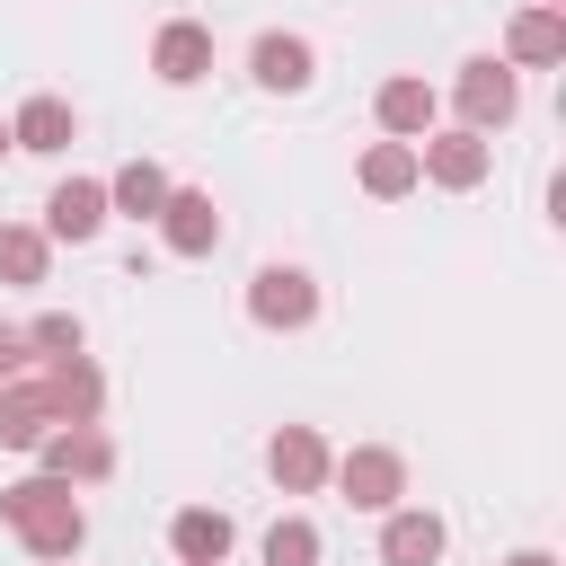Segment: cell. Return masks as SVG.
I'll use <instances>...</instances> for the list:
<instances>
[{"label": "cell", "mask_w": 566, "mask_h": 566, "mask_svg": "<svg viewBox=\"0 0 566 566\" xmlns=\"http://www.w3.org/2000/svg\"><path fill=\"white\" fill-rule=\"evenodd\" d=\"M0 513H9V531L27 539V557H71L80 539H88V513H80V495H71V478H18V486H0Z\"/></svg>", "instance_id": "1"}, {"label": "cell", "mask_w": 566, "mask_h": 566, "mask_svg": "<svg viewBox=\"0 0 566 566\" xmlns=\"http://www.w3.org/2000/svg\"><path fill=\"white\" fill-rule=\"evenodd\" d=\"M27 389L44 398V416H53V424H97V407H106V380H97V363H88V354H53Z\"/></svg>", "instance_id": "2"}, {"label": "cell", "mask_w": 566, "mask_h": 566, "mask_svg": "<svg viewBox=\"0 0 566 566\" xmlns=\"http://www.w3.org/2000/svg\"><path fill=\"white\" fill-rule=\"evenodd\" d=\"M248 318H256V327H310V318H318V283H310L301 265H256Z\"/></svg>", "instance_id": "3"}, {"label": "cell", "mask_w": 566, "mask_h": 566, "mask_svg": "<svg viewBox=\"0 0 566 566\" xmlns=\"http://www.w3.org/2000/svg\"><path fill=\"white\" fill-rule=\"evenodd\" d=\"M327 469H336L345 504H363V513H389V504L407 495V460L380 451V442H363V451H345V460H327Z\"/></svg>", "instance_id": "4"}, {"label": "cell", "mask_w": 566, "mask_h": 566, "mask_svg": "<svg viewBox=\"0 0 566 566\" xmlns=\"http://www.w3.org/2000/svg\"><path fill=\"white\" fill-rule=\"evenodd\" d=\"M513 106H522V88H513V62H495V53L460 62V115H469V133H495V124H513Z\"/></svg>", "instance_id": "5"}, {"label": "cell", "mask_w": 566, "mask_h": 566, "mask_svg": "<svg viewBox=\"0 0 566 566\" xmlns=\"http://www.w3.org/2000/svg\"><path fill=\"white\" fill-rule=\"evenodd\" d=\"M159 239H168L177 256H212V248H221V203H212L203 186H168V203H159Z\"/></svg>", "instance_id": "6"}, {"label": "cell", "mask_w": 566, "mask_h": 566, "mask_svg": "<svg viewBox=\"0 0 566 566\" xmlns=\"http://www.w3.org/2000/svg\"><path fill=\"white\" fill-rule=\"evenodd\" d=\"M150 71H159L168 88H195V80L212 71V27H195V18H168V27L150 35Z\"/></svg>", "instance_id": "7"}, {"label": "cell", "mask_w": 566, "mask_h": 566, "mask_svg": "<svg viewBox=\"0 0 566 566\" xmlns=\"http://www.w3.org/2000/svg\"><path fill=\"white\" fill-rule=\"evenodd\" d=\"M416 177H433V186H478L486 177V133H424L416 142Z\"/></svg>", "instance_id": "8"}, {"label": "cell", "mask_w": 566, "mask_h": 566, "mask_svg": "<svg viewBox=\"0 0 566 566\" xmlns=\"http://www.w3.org/2000/svg\"><path fill=\"white\" fill-rule=\"evenodd\" d=\"M35 460H44L53 478H80V486H88V478H106V469H115V442H106L97 424H53V433L35 442Z\"/></svg>", "instance_id": "9"}, {"label": "cell", "mask_w": 566, "mask_h": 566, "mask_svg": "<svg viewBox=\"0 0 566 566\" xmlns=\"http://www.w3.org/2000/svg\"><path fill=\"white\" fill-rule=\"evenodd\" d=\"M265 469H274V486H283V495L327 486V442H318V424H283V433L265 442Z\"/></svg>", "instance_id": "10"}, {"label": "cell", "mask_w": 566, "mask_h": 566, "mask_svg": "<svg viewBox=\"0 0 566 566\" xmlns=\"http://www.w3.org/2000/svg\"><path fill=\"white\" fill-rule=\"evenodd\" d=\"M106 230V186L97 177H62L44 195V239H97Z\"/></svg>", "instance_id": "11"}, {"label": "cell", "mask_w": 566, "mask_h": 566, "mask_svg": "<svg viewBox=\"0 0 566 566\" xmlns=\"http://www.w3.org/2000/svg\"><path fill=\"white\" fill-rule=\"evenodd\" d=\"M230 513H212V504H186L177 522H168V548H177V566H221L230 557Z\"/></svg>", "instance_id": "12"}, {"label": "cell", "mask_w": 566, "mask_h": 566, "mask_svg": "<svg viewBox=\"0 0 566 566\" xmlns=\"http://www.w3.org/2000/svg\"><path fill=\"white\" fill-rule=\"evenodd\" d=\"M248 71H256V88H310L318 80V53H310V35H256Z\"/></svg>", "instance_id": "13"}, {"label": "cell", "mask_w": 566, "mask_h": 566, "mask_svg": "<svg viewBox=\"0 0 566 566\" xmlns=\"http://www.w3.org/2000/svg\"><path fill=\"white\" fill-rule=\"evenodd\" d=\"M9 142H18V150H35V159H53V150H71V142H80V115H71L62 97H27V106H18V124H9Z\"/></svg>", "instance_id": "14"}, {"label": "cell", "mask_w": 566, "mask_h": 566, "mask_svg": "<svg viewBox=\"0 0 566 566\" xmlns=\"http://www.w3.org/2000/svg\"><path fill=\"white\" fill-rule=\"evenodd\" d=\"M504 53H513V62H531V71H548V62H566V9H539V0H531V9L513 18V35H504Z\"/></svg>", "instance_id": "15"}, {"label": "cell", "mask_w": 566, "mask_h": 566, "mask_svg": "<svg viewBox=\"0 0 566 566\" xmlns=\"http://www.w3.org/2000/svg\"><path fill=\"white\" fill-rule=\"evenodd\" d=\"M106 203L133 212V221H159V203H168V168H159V159H124V168L106 177Z\"/></svg>", "instance_id": "16"}, {"label": "cell", "mask_w": 566, "mask_h": 566, "mask_svg": "<svg viewBox=\"0 0 566 566\" xmlns=\"http://www.w3.org/2000/svg\"><path fill=\"white\" fill-rule=\"evenodd\" d=\"M380 557H389V566H433V557H442V522L389 504V522H380Z\"/></svg>", "instance_id": "17"}, {"label": "cell", "mask_w": 566, "mask_h": 566, "mask_svg": "<svg viewBox=\"0 0 566 566\" xmlns=\"http://www.w3.org/2000/svg\"><path fill=\"white\" fill-rule=\"evenodd\" d=\"M371 106H380V124H389L398 142H424V133H433V88H424V80H380Z\"/></svg>", "instance_id": "18"}, {"label": "cell", "mask_w": 566, "mask_h": 566, "mask_svg": "<svg viewBox=\"0 0 566 566\" xmlns=\"http://www.w3.org/2000/svg\"><path fill=\"white\" fill-rule=\"evenodd\" d=\"M44 433H53V416H44V398H35L27 380H0V442H9V451H35Z\"/></svg>", "instance_id": "19"}, {"label": "cell", "mask_w": 566, "mask_h": 566, "mask_svg": "<svg viewBox=\"0 0 566 566\" xmlns=\"http://www.w3.org/2000/svg\"><path fill=\"white\" fill-rule=\"evenodd\" d=\"M44 265H53V239L27 221H0V283H44Z\"/></svg>", "instance_id": "20"}, {"label": "cell", "mask_w": 566, "mask_h": 566, "mask_svg": "<svg viewBox=\"0 0 566 566\" xmlns=\"http://www.w3.org/2000/svg\"><path fill=\"white\" fill-rule=\"evenodd\" d=\"M416 186V142H380V150H363V195H407Z\"/></svg>", "instance_id": "21"}, {"label": "cell", "mask_w": 566, "mask_h": 566, "mask_svg": "<svg viewBox=\"0 0 566 566\" xmlns=\"http://www.w3.org/2000/svg\"><path fill=\"white\" fill-rule=\"evenodd\" d=\"M265 566H318V531H310L301 513H283V522L265 531Z\"/></svg>", "instance_id": "22"}, {"label": "cell", "mask_w": 566, "mask_h": 566, "mask_svg": "<svg viewBox=\"0 0 566 566\" xmlns=\"http://www.w3.org/2000/svg\"><path fill=\"white\" fill-rule=\"evenodd\" d=\"M27 345H35L44 363H53V354H80V318H62V310H44V318L27 327Z\"/></svg>", "instance_id": "23"}, {"label": "cell", "mask_w": 566, "mask_h": 566, "mask_svg": "<svg viewBox=\"0 0 566 566\" xmlns=\"http://www.w3.org/2000/svg\"><path fill=\"white\" fill-rule=\"evenodd\" d=\"M18 363H27V336H0V380H18Z\"/></svg>", "instance_id": "24"}, {"label": "cell", "mask_w": 566, "mask_h": 566, "mask_svg": "<svg viewBox=\"0 0 566 566\" xmlns=\"http://www.w3.org/2000/svg\"><path fill=\"white\" fill-rule=\"evenodd\" d=\"M504 566H557V557H548V548H522V557H504Z\"/></svg>", "instance_id": "25"}, {"label": "cell", "mask_w": 566, "mask_h": 566, "mask_svg": "<svg viewBox=\"0 0 566 566\" xmlns=\"http://www.w3.org/2000/svg\"><path fill=\"white\" fill-rule=\"evenodd\" d=\"M0 150H18V142H9V124H0Z\"/></svg>", "instance_id": "26"}, {"label": "cell", "mask_w": 566, "mask_h": 566, "mask_svg": "<svg viewBox=\"0 0 566 566\" xmlns=\"http://www.w3.org/2000/svg\"><path fill=\"white\" fill-rule=\"evenodd\" d=\"M539 9H566V0H539Z\"/></svg>", "instance_id": "27"}]
</instances>
